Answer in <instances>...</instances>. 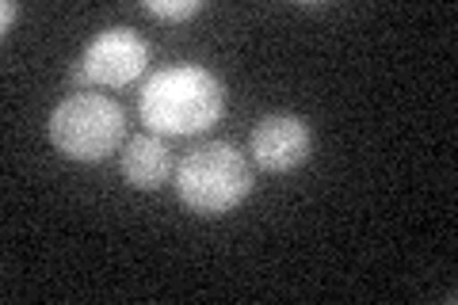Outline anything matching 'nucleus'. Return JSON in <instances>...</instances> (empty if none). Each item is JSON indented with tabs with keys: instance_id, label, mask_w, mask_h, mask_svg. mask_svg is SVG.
Masks as SVG:
<instances>
[{
	"instance_id": "nucleus-3",
	"label": "nucleus",
	"mask_w": 458,
	"mask_h": 305,
	"mask_svg": "<svg viewBox=\"0 0 458 305\" xmlns=\"http://www.w3.org/2000/svg\"><path fill=\"white\" fill-rule=\"evenodd\" d=\"M50 145L77 165H96L126 141V114L99 92L65 96L47 119Z\"/></svg>"
},
{
	"instance_id": "nucleus-7",
	"label": "nucleus",
	"mask_w": 458,
	"mask_h": 305,
	"mask_svg": "<svg viewBox=\"0 0 458 305\" xmlns=\"http://www.w3.org/2000/svg\"><path fill=\"white\" fill-rule=\"evenodd\" d=\"M146 12L153 20H168V23H183L203 12V0H149Z\"/></svg>"
},
{
	"instance_id": "nucleus-8",
	"label": "nucleus",
	"mask_w": 458,
	"mask_h": 305,
	"mask_svg": "<svg viewBox=\"0 0 458 305\" xmlns=\"http://www.w3.org/2000/svg\"><path fill=\"white\" fill-rule=\"evenodd\" d=\"M16 16H20V4H16V0H4V8H0V27L8 31L12 20H16Z\"/></svg>"
},
{
	"instance_id": "nucleus-5",
	"label": "nucleus",
	"mask_w": 458,
	"mask_h": 305,
	"mask_svg": "<svg viewBox=\"0 0 458 305\" xmlns=\"http://www.w3.org/2000/svg\"><path fill=\"white\" fill-rule=\"evenodd\" d=\"M310 145H313V134H310L302 114L276 111V114H264V119L252 126L249 157L260 172H291L298 165H306Z\"/></svg>"
},
{
	"instance_id": "nucleus-1",
	"label": "nucleus",
	"mask_w": 458,
	"mask_h": 305,
	"mask_svg": "<svg viewBox=\"0 0 458 305\" xmlns=\"http://www.w3.org/2000/svg\"><path fill=\"white\" fill-rule=\"evenodd\" d=\"M225 111V92L218 77L203 65H176L146 80L138 114L157 138H191L203 134Z\"/></svg>"
},
{
	"instance_id": "nucleus-4",
	"label": "nucleus",
	"mask_w": 458,
	"mask_h": 305,
	"mask_svg": "<svg viewBox=\"0 0 458 305\" xmlns=\"http://www.w3.org/2000/svg\"><path fill=\"white\" fill-rule=\"evenodd\" d=\"M149 65L146 38L131 27H107L81 50L73 65L77 89H126Z\"/></svg>"
},
{
	"instance_id": "nucleus-2",
	"label": "nucleus",
	"mask_w": 458,
	"mask_h": 305,
	"mask_svg": "<svg viewBox=\"0 0 458 305\" xmlns=\"http://www.w3.org/2000/svg\"><path fill=\"white\" fill-rule=\"evenodd\" d=\"M176 199L199 217L237 210L252 191L249 157L229 141H207L176 165Z\"/></svg>"
},
{
	"instance_id": "nucleus-6",
	"label": "nucleus",
	"mask_w": 458,
	"mask_h": 305,
	"mask_svg": "<svg viewBox=\"0 0 458 305\" xmlns=\"http://www.w3.org/2000/svg\"><path fill=\"white\" fill-rule=\"evenodd\" d=\"M172 176V153L165 138L138 134L123 145V180L138 191H157Z\"/></svg>"
}]
</instances>
